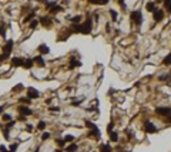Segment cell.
<instances>
[{"mask_svg": "<svg viewBox=\"0 0 171 152\" xmlns=\"http://www.w3.org/2000/svg\"><path fill=\"white\" fill-rule=\"evenodd\" d=\"M70 30H71V33L90 34L91 30H93V20H91L90 17H87V19H86V22L83 23V24H80V23H77V24H73Z\"/></svg>", "mask_w": 171, "mask_h": 152, "instance_id": "6da1fadb", "label": "cell"}, {"mask_svg": "<svg viewBox=\"0 0 171 152\" xmlns=\"http://www.w3.org/2000/svg\"><path fill=\"white\" fill-rule=\"evenodd\" d=\"M131 22L134 23L136 26H141V23H142V14H141V11L140 10H134V11H131Z\"/></svg>", "mask_w": 171, "mask_h": 152, "instance_id": "7a4b0ae2", "label": "cell"}, {"mask_svg": "<svg viewBox=\"0 0 171 152\" xmlns=\"http://www.w3.org/2000/svg\"><path fill=\"white\" fill-rule=\"evenodd\" d=\"M46 7H47L51 13H58V11H61V6H58L56 1H51V3L49 1V3L46 4Z\"/></svg>", "mask_w": 171, "mask_h": 152, "instance_id": "3957f363", "label": "cell"}, {"mask_svg": "<svg viewBox=\"0 0 171 152\" xmlns=\"http://www.w3.org/2000/svg\"><path fill=\"white\" fill-rule=\"evenodd\" d=\"M144 128H145V132H148V134H153V132L157 131V127H155L153 122H150L148 119L144 121Z\"/></svg>", "mask_w": 171, "mask_h": 152, "instance_id": "277c9868", "label": "cell"}, {"mask_svg": "<svg viewBox=\"0 0 171 152\" xmlns=\"http://www.w3.org/2000/svg\"><path fill=\"white\" fill-rule=\"evenodd\" d=\"M13 45H14V43H13V40H7V43H6V45L3 47V54H6V56H10L11 50H13Z\"/></svg>", "mask_w": 171, "mask_h": 152, "instance_id": "5b68a950", "label": "cell"}, {"mask_svg": "<svg viewBox=\"0 0 171 152\" xmlns=\"http://www.w3.org/2000/svg\"><path fill=\"white\" fill-rule=\"evenodd\" d=\"M170 111H171V108L170 107H157L155 108V114H158V115H170Z\"/></svg>", "mask_w": 171, "mask_h": 152, "instance_id": "8992f818", "label": "cell"}, {"mask_svg": "<svg viewBox=\"0 0 171 152\" xmlns=\"http://www.w3.org/2000/svg\"><path fill=\"white\" fill-rule=\"evenodd\" d=\"M40 94H39V91L36 90V88H33V87H28L27 88V98H39Z\"/></svg>", "mask_w": 171, "mask_h": 152, "instance_id": "52a82bcc", "label": "cell"}, {"mask_svg": "<svg viewBox=\"0 0 171 152\" xmlns=\"http://www.w3.org/2000/svg\"><path fill=\"white\" fill-rule=\"evenodd\" d=\"M17 109H19L20 115H23V117H26V115H31V112H33V111H31L28 107H26V105H20Z\"/></svg>", "mask_w": 171, "mask_h": 152, "instance_id": "ba28073f", "label": "cell"}, {"mask_svg": "<svg viewBox=\"0 0 171 152\" xmlns=\"http://www.w3.org/2000/svg\"><path fill=\"white\" fill-rule=\"evenodd\" d=\"M154 22H161V20H163V19H164V11L163 10H160V9H157V10L154 11Z\"/></svg>", "mask_w": 171, "mask_h": 152, "instance_id": "9c48e42d", "label": "cell"}, {"mask_svg": "<svg viewBox=\"0 0 171 152\" xmlns=\"http://www.w3.org/2000/svg\"><path fill=\"white\" fill-rule=\"evenodd\" d=\"M23 61H24V60H23L22 57H13V58H11V65H13V67H22Z\"/></svg>", "mask_w": 171, "mask_h": 152, "instance_id": "30bf717a", "label": "cell"}, {"mask_svg": "<svg viewBox=\"0 0 171 152\" xmlns=\"http://www.w3.org/2000/svg\"><path fill=\"white\" fill-rule=\"evenodd\" d=\"M40 23L44 26V27H49L51 24V19H50V16H41L40 17Z\"/></svg>", "mask_w": 171, "mask_h": 152, "instance_id": "8fae6325", "label": "cell"}, {"mask_svg": "<svg viewBox=\"0 0 171 152\" xmlns=\"http://www.w3.org/2000/svg\"><path fill=\"white\" fill-rule=\"evenodd\" d=\"M37 50H39L40 56H43V54H49V51H50V48H49V45H46V44H40Z\"/></svg>", "mask_w": 171, "mask_h": 152, "instance_id": "7c38bea8", "label": "cell"}, {"mask_svg": "<svg viewBox=\"0 0 171 152\" xmlns=\"http://www.w3.org/2000/svg\"><path fill=\"white\" fill-rule=\"evenodd\" d=\"M33 63H36V64H39L40 67H46V63H44V60H43V57H41V56H37V57H34V58H33Z\"/></svg>", "mask_w": 171, "mask_h": 152, "instance_id": "4fadbf2b", "label": "cell"}, {"mask_svg": "<svg viewBox=\"0 0 171 152\" xmlns=\"http://www.w3.org/2000/svg\"><path fill=\"white\" fill-rule=\"evenodd\" d=\"M145 9H147V11H151V13H154V11L157 10V4H155L154 1H150V3H147Z\"/></svg>", "mask_w": 171, "mask_h": 152, "instance_id": "5bb4252c", "label": "cell"}, {"mask_svg": "<svg viewBox=\"0 0 171 152\" xmlns=\"http://www.w3.org/2000/svg\"><path fill=\"white\" fill-rule=\"evenodd\" d=\"M33 58H27V60H24V61H23V65L22 67H24V68H31L33 67Z\"/></svg>", "mask_w": 171, "mask_h": 152, "instance_id": "9a60e30c", "label": "cell"}, {"mask_svg": "<svg viewBox=\"0 0 171 152\" xmlns=\"http://www.w3.org/2000/svg\"><path fill=\"white\" fill-rule=\"evenodd\" d=\"M88 136H96V138H100V130H98V127L94 128V130H91L88 132Z\"/></svg>", "mask_w": 171, "mask_h": 152, "instance_id": "2e32d148", "label": "cell"}, {"mask_svg": "<svg viewBox=\"0 0 171 152\" xmlns=\"http://www.w3.org/2000/svg\"><path fill=\"white\" fill-rule=\"evenodd\" d=\"M70 68H74V67H80V65H81V63L79 61V60H74V58H71V60H70Z\"/></svg>", "mask_w": 171, "mask_h": 152, "instance_id": "e0dca14e", "label": "cell"}, {"mask_svg": "<svg viewBox=\"0 0 171 152\" xmlns=\"http://www.w3.org/2000/svg\"><path fill=\"white\" fill-rule=\"evenodd\" d=\"M100 152H111V147H110L108 144L101 145V147H100Z\"/></svg>", "mask_w": 171, "mask_h": 152, "instance_id": "ac0fdd59", "label": "cell"}, {"mask_svg": "<svg viewBox=\"0 0 171 152\" xmlns=\"http://www.w3.org/2000/svg\"><path fill=\"white\" fill-rule=\"evenodd\" d=\"M110 139H111L113 142H117V139H118V134L114 132V131H111V132H110Z\"/></svg>", "mask_w": 171, "mask_h": 152, "instance_id": "d6986e66", "label": "cell"}, {"mask_svg": "<svg viewBox=\"0 0 171 152\" xmlns=\"http://www.w3.org/2000/svg\"><path fill=\"white\" fill-rule=\"evenodd\" d=\"M110 14H111V20H113V22H117V19H118L117 11L115 10H110Z\"/></svg>", "mask_w": 171, "mask_h": 152, "instance_id": "ffe728a7", "label": "cell"}, {"mask_svg": "<svg viewBox=\"0 0 171 152\" xmlns=\"http://www.w3.org/2000/svg\"><path fill=\"white\" fill-rule=\"evenodd\" d=\"M67 151H68V152H76V151H77V145H76V144H71V145H68V147H67Z\"/></svg>", "mask_w": 171, "mask_h": 152, "instance_id": "44dd1931", "label": "cell"}, {"mask_svg": "<svg viewBox=\"0 0 171 152\" xmlns=\"http://www.w3.org/2000/svg\"><path fill=\"white\" fill-rule=\"evenodd\" d=\"M46 128V122L44 121H40L39 124H37V130H40V131H43Z\"/></svg>", "mask_w": 171, "mask_h": 152, "instance_id": "7402d4cb", "label": "cell"}, {"mask_svg": "<svg viewBox=\"0 0 171 152\" xmlns=\"http://www.w3.org/2000/svg\"><path fill=\"white\" fill-rule=\"evenodd\" d=\"M80 20H81V16H74V17H71V22H73V24H77Z\"/></svg>", "mask_w": 171, "mask_h": 152, "instance_id": "603a6c76", "label": "cell"}, {"mask_svg": "<svg viewBox=\"0 0 171 152\" xmlns=\"http://www.w3.org/2000/svg\"><path fill=\"white\" fill-rule=\"evenodd\" d=\"M84 124L87 125V127H90L91 130H94V128H97L96 124H93V122H90V121H84Z\"/></svg>", "mask_w": 171, "mask_h": 152, "instance_id": "cb8c5ba5", "label": "cell"}, {"mask_svg": "<svg viewBox=\"0 0 171 152\" xmlns=\"http://www.w3.org/2000/svg\"><path fill=\"white\" fill-rule=\"evenodd\" d=\"M19 101L22 102V104H30V102H31V100H30V98H27V97H26V98H20Z\"/></svg>", "mask_w": 171, "mask_h": 152, "instance_id": "d4e9b609", "label": "cell"}, {"mask_svg": "<svg viewBox=\"0 0 171 152\" xmlns=\"http://www.w3.org/2000/svg\"><path fill=\"white\" fill-rule=\"evenodd\" d=\"M74 141V136L73 135H66L64 136V142H71Z\"/></svg>", "mask_w": 171, "mask_h": 152, "instance_id": "484cf974", "label": "cell"}, {"mask_svg": "<svg viewBox=\"0 0 171 152\" xmlns=\"http://www.w3.org/2000/svg\"><path fill=\"white\" fill-rule=\"evenodd\" d=\"M0 36H6V28H4V24H0Z\"/></svg>", "mask_w": 171, "mask_h": 152, "instance_id": "4316f807", "label": "cell"}, {"mask_svg": "<svg viewBox=\"0 0 171 152\" xmlns=\"http://www.w3.org/2000/svg\"><path fill=\"white\" fill-rule=\"evenodd\" d=\"M34 16H36L34 13H30V14H28V16L26 17V19H24V22H31V20L34 19Z\"/></svg>", "mask_w": 171, "mask_h": 152, "instance_id": "83f0119b", "label": "cell"}, {"mask_svg": "<svg viewBox=\"0 0 171 152\" xmlns=\"http://www.w3.org/2000/svg\"><path fill=\"white\" fill-rule=\"evenodd\" d=\"M22 90H23V85L22 84H17L16 87H13V91H14V92H16V91L19 92V91H22Z\"/></svg>", "mask_w": 171, "mask_h": 152, "instance_id": "f1b7e54d", "label": "cell"}, {"mask_svg": "<svg viewBox=\"0 0 171 152\" xmlns=\"http://www.w3.org/2000/svg\"><path fill=\"white\" fill-rule=\"evenodd\" d=\"M37 24H39L37 20H31V23H30V28H36L37 27Z\"/></svg>", "mask_w": 171, "mask_h": 152, "instance_id": "f546056e", "label": "cell"}, {"mask_svg": "<svg viewBox=\"0 0 171 152\" xmlns=\"http://www.w3.org/2000/svg\"><path fill=\"white\" fill-rule=\"evenodd\" d=\"M170 60H171V54H168V56L164 58V64L165 65H170Z\"/></svg>", "mask_w": 171, "mask_h": 152, "instance_id": "4dcf8cb0", "label": "cell"}, {"mask_svg": "<svg viewBox=\"0 0 171 152\" xmlns=\"http://www.w3.org/2000/svg\"><path fill=\"white\" fill-rule=\"evenodd\" d=\"M26 131H27V132H33V131H34L33 125H31V124H27V125H26Z\"/></svg>", "mask_w": 171, "mask_h": 152, "instance_id": "1f68e13d", "label": "cell"}, {"mask_svg": "<svg viewBox=\"0 0 171 152\" xmlns=\"http://www.w3.org/2000/svg\"><path fill=\"white\" fill-rule=\"evenodd\" d=\"M113 127H114V122H110V124L107 125V132H108V134L113 131Z\"/></svg>", "mask_w": 171, "mask_h": 152, "instance_id": "d6a6232c", "label": "cell"}, {"mask_svg": "<svg viewBox=\"0 0 171 152\" xmlns=\"http://www.w3.org/2000/svg\"><path fill=\"white\" fill-rule=\"evenodd\" d=\"M49 138H50V134H49V132H44V134H43V136H41V139H43V141L49 139Z\"/></svg>", "mask_w": 171, "mask_h": 152, "instance_id": "836d02e7", "label": "cell"}, {"mask_svg": "<svg viewBox=\"0 0 171 152\" xmlns=\"http://www.w3.org/2000/svg\"><path fill=\"white\" fill-rule=\"evenodd\" d=\"M3 119L9 122V121H11V117H10V115H9V114H4V115H3Z\"/></svg>", "mask_w": 171, "mask_h": 152, "instance_id": "e575fe53", "label": "cell"}, {"mask_svg": "<svg viewBox=\"0 0 171 152\" xmlns=\"http://www.w3.org/2000/svg\"><path fill=\"white\" fill-rule=\"evenodd\" d=\"M16 149H17V144H13V145L10 147V149H9V152H14Z\"/></svg>", "mask_w": 171, "mask_h": 152, "instance_id": "d590c367", "label": "cell"}, {"mask_svg": "<svg viewBox=\"0 0 171 152\" xmlns=\"http://www.w3.org/2000/svg\"><path fill=\"white\" fill-rule=\"evenodd\" d=\"M57 144H58V147H64V145H66L64 139H58V141H57Z\"/></svg>", "mask_w": 171, "mask_h": 152, "instance_id": "8d00e7d4", "label": "cell"}, {"mask_svg": "<svg viewBox=\"0 0 171 152\" xmlns=\"http://www.w3.org/2000/svg\"><path fill=\"white\" fill-rule=\"evenodd\" d=\"M164 3H165V9L170 11V0H164Z\"/></svg>", "mask_w": 171, "mask_h": 152, "instance_id": "74e56055", "label": "cell"}, {"mask_svg": "<svg viewBox=\"0 0 171 152\" xmlns=\"http://www.w3.org/2000/svg\"><path fill=\"white\" fill-rule=\"evenodd\" d=\"M87 1H88L90 4H100V3H98V0H87Z\"/></svg>", "mask_w": 171, "mask_h": 152, "instance_id": "f35d334b", "label": "cell"}, {"mask_svg": "<svg viewBox=\"0 0 171 152\" xmlns=\"http://www.w3.org/2000/svg\"><path fill=\"white\" fill-rule=\"evenodd\" d=\"M6 58H9V56H6V54H1V56H0V63L3 61V60H6Z\"/></svg>", "mask_w": 171, "mask_h": 152, "instance_id": "ab89813d", "label": "cell"}, {"mask_svg": "<svg viewBox=\"0 0 171 152\" xmlns=\"http://www.w3.org/2000/svg\"><path fill=\"white\" fill-rule=\"evenodd\" d=\"M170 78V74H167V75H161L160 77V80H168Z\"/></svg>", "mask_w": 171, "mask_h": 152, "instance_id": "60d3db41", "label": "cell"}, {"mask_svg": "<svg viewBox=\"0 0 171 152\" xmlns=\"http://www.w3.org/2000/svg\"><path fill=\"white\" fill-rule=\"evenodd\" d=\"M118 1H120V4L123 6V9L125 10V0H118Z\"/></svg>", "mask_w": 171, "mask_h": 152, "instance_id": "b9f144b4", "label": "cell"}, {"mask_svg": "<svg viewBox=\"0 0 171 152\" xmlns=\"http://www.w3.org/2000/svg\"><path fill=\"white\" fill-rule=\"evenodd\" d=\"M50 111H56L57 112V111H60V108L58 107H50Z\"/></svg>", "mask_w": 171, "mask_h": 152, "instance_id": "7bdbcfd3", "label": "cell"}, {"mask_svg": "<svg viewBox=\"0 0 171 152\" xmlns=\"http://www.w3.org/2000/svg\"><path fill=\"white\" fill-rule=\"evenodd\" d=\"M93 16H94V22H98V19H100V16H98V14H97V13H94V14H93Z\"/></svg>", "mask_w": 171, "mask_h": 152, "instance_id": "ee69618b", "label": "cell"}, {"mask_svg": "<svg viewBox=\"0 0 171 152\" xmlns=\"http://www.w3.org/2000/svg\"><path fill=\"white\" fill-rule=\"evenodd\" d=\"M6 107H7V105H0V114L4 111V108H6Z\"/></svg>", "mask_w": 171, "mask_h": 152, "instance_id": "f6af8a7d", "label": "cell"}, {"mask_svg": "<svg viewBox=\"0 0 171 152\" xmlns=\"http://www.w3.org/2000/svg\"><path fill=\"white\" fill-rule=\"evenodd\" d=\"M107 1H108V0H98V3H100V4H106Z\"/></svg>", "mask_w": 171, "mask_h": 152, "instance_id": "bcb514c9", "label": "cell"}, {"mask_svg": "<svg viewBox=\"0 0 171 152\" xmlns=\"http://www.w3.org/2000/svg\"><path fill=\"white\" fill-rule=\"evenodd\" d=\"M0 151H1V152H9V151H7V149H6L4 147H3V145H1V147H0Z\"/></svg>", "mask_w": 171, "mask_h": 152, "instance_id": "7dc6e473", "label": "cell"}, {"mask_svg": "<svg viewBox=\"0 0 171 152\" xmlns=\"http://www.w3.org/2000/svg\"><path fill=\"white\" fill-rule=\"evenodd\" d=\"M19 119H20V121H26V117H23V115H20V117H19Z\"/></svg>", "mask_w": 171, "mask_h": 152, "instance_id": "c3c4849f", "label": "cell"}, {"mask_svg": "<svg viewBox=\"0 0 171 152\" xmlns=\"http://www.w3.org/2000/svg\"><path fill=\"white\" fill-rule=\"evenodd\" d=\"M80 104H81V101H76V102L73 101V105H80Z\"/></svg>", "mask_w": 171, "mask_h": 152, "instance_id": "681fc988", "label": "cell"}, {"mask_svg": "<svg viewBox=\"0 0 171 152\" xmlns=\"http://www.w3.org/2000/svg\"><path fill=\"white\" fill-rule=\"evenodd\" d=\"M39 1H46V0H39Z\"/></svg>", "mask_w": 171, "mask_h": 152, "instance_id": "f907efd6", "label": "cell"}, {"mask_svg": "<svg viewBox=\"0 0 171 152\" xmlns=\"http://www.w3.org/2000/svg\"><path fill=\"white\" fill-rule=\"evenodd\" d=\"M34 152H39V149H36V151H34Z\"/></svg>", "mask_w": 171, "mask_h": 152, "instance_id": "816d5d0a", "label": "cell"}, {"mask_svg": "<svg viewBox=\"0 0 171 152\" xmlns=\"http://www.w3.org/2000/svg\"><path fill=\"white\" fill-rule=\"evenodd\" d=\"M157 1H161V0H157Z\"/></svg>", "mask_w": 171, "mask_h": 152, "instance_id": "f5cc1de1", "label": "cell"}]
</instances>
